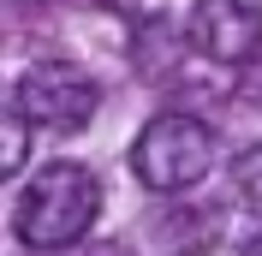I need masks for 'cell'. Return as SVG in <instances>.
I'll list each match as a JSON object with an SVG mask.
<instances>
[{"instance_id": "6da1fadb", "label": "cell", "mask_w": 262, "mask_h": 256, "mask_svg": "<svg viewBox=\"0 0 262 256\" xmlns=\"http://www.w3.org/2000/svg\"><path fill=\"white\" fill-rule=\"evenodd\" d=\"M96 215H101L96 173L78 167V161H48V167L30 179V191L18 197L12 232L30 244V250H66V244L90 239Z\"/></svg>"}, {"instance_id": "7a4b0ae2", "label": "cell", "mask_w": 262, "mask_h": 256, "mask_svg": "<svg viewBox=\"0 0 262 256\" xmlns=\"http://www.w3.org/2000/svg\"><path fill=\"white\" fill-rule=\"evenodd\" d=\"M214 167V131L191 113H155L137 143H131V173L149 191H191Z\"/></svg>"}, {"instance_id": "52a82bcc", "label": "cell", "mask_w": 262, "mask_h": 256, "mask_svg": "<svg viewBox=\"0 0 262 256\" xmlns=\"http://www.w3.org/2000/svg\"><path fill=\"white\" fill-rule=\"evenodd\" d=\"M250 96V108H262V48L245 60V78H238V101Z\"/></svg>"}, {"instance_id": "5b68a950", "label": "cell", "mask_w": 262, "mask_h": 256, "mask_svg": "<svg viewBox=\"0 0 262 256\" xmlns=\"http://www.w3.org/2000/svg\"><path fill=\"white\" fill-rule=\"evenodd\" d=\"M24 161H30V125L0 108V179H12Z\"/></svg>"}, {"instance_id": "9c48e42d", "label": "cell", "mask_w": 262, "mask_h": 256, "mask_svg": "<svg viewBox=\"0 0 262 256\" xmlns=\"http://www.w3.org/2000/svg\"><path fill=\"white\" fill-rule=\"evenodd\" d=\"M78 6H114V0H78Z\"/></svg>"}, {"instance_id": "ba28073f", "label": "cell", "mask_w": 262, "mask_h": 256, "mask_svg": "<svg viewBox=\"0 0 262 256\" xmlns=\"http://www.w3.org/2000/svg\"><path fill=\"white\" fill-rule=\"evenodd\" d=\"M96 256H137V250H131V244H119V239H101Z\"/></svg>"}, {"instance_id": "3957f363", "label": "cell", "mask_w": 262, "mask_h": 256, "mask_svg": "<svg viewBox=\"0 0 262 256\" xmlns=\"http://www.w3.org/2000/svg\"><path fill=\"white\" fill-rule=\"evenodd\" d=\"M101 108V90L96 78L72 60H36L24 78H18V119L24 125H42L54 137H72L96 119Z\"/></svg>"}, {"instance_id": "30bf717a", "label": "cell", "mask_w": 262, "mask_h": 256, "mask_svg": "<svg viewBox=\"0 0 262 256\" xmlns=\"http://www.w3.org/2000/svg\"><path fill=\"white\" fill-rule=\"evenodd\" d=\"M245 256H262V239H256V244H250V250H245Z\"/></svg>"}, {"instance_id": "8992f818", "label": "cell", "mask_w": 262, "mask_h": 256, "mask_svg": "<svg viewBox=\"0 0 262 256\" xmlns=\"http://www.w3.org/2000/svg\"><path fill=\"white\" fill-rule=\"evenodd\" d=\"M232 191H238V203L250 215H262V143H250L245 155L232 161Z\"/></svg>"}, {"instance_id": "277c9868", "label": "cell", "mask_w": 262, "mask_h": 256, "mask_svg": "<svg viewBox=\"0 0 262 256\" xmlns=\"http://www.w3.org/2000/svg\"><path fill=\"white\" fill-rule=\"evenodd\" d=\"M191 36L209 60H250L262 42V6L256 0H196Z\"/></svg>"}]
</instances>
